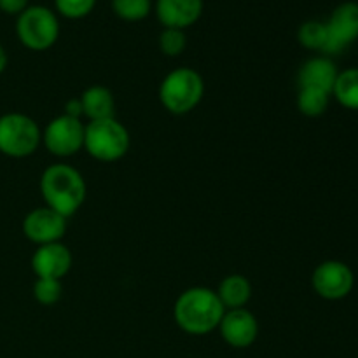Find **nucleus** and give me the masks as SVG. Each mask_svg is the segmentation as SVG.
<instances>
[{
	"label": "nucleus",
	"instance_id": "a211bd4d",
	"mask_svg": "<svg viewBox=\"0 0 358 358\" xmlns=\"http://www.w3.org/2000/svg\"><path fill=\"white\" fill-rule=\"evenodd\" d=\"M331 101V94L322 90H313V87H299L297 93V108L306 117H320L325 114Z\"/></svg>",
	"mask_w": 358,
	"mask_h": 358
},
{
	"label": "nucleus",
	"instance_id": "a878e982",
	"mask_svg": "<svg viewBox=\"0 0 358 358\" xmlns=\"http://www.w3.org/2000/svg\"><path fill=\"white\" fill-rule=\"evenodd\" d=\"M7 63H9V56H7V51L6 48H3L2 44H0V73L6 72L7 69Z\"/></svg>",
	"mask_w": 358,
	"mask_h": 358
},
{
	"label": "nucleus",
	"instance_id": "1a4fd4ad",
	"mask_svg": "<svg viewBox=\"0 0 358 358\" xmlns=\"http://www.w3.org/2000/svg\"><path fill=\"white\" fill-rule=\"evenodd\" d=\"M313 290L327 301H341L350 296L355 285V276L348 264L341 261H324L315 268L311 276Z\"/></svg>",
	"mask_w": 358,
	"mask_h": 358
},
{
	"label": "nucleus",
	"instance_id": "4be33fe9",
	"mask_svg": "<svg viewBox=\"0 0 358 358\" xmlns=\"http://www.w3.org/2000/svg\"><path fill=\"white\" fill-rule=\"evenodd\" d=\"M98 0H55V13L66 20H83L90 16Z\"/></svg>",
	"mask_w": 358,
	"mask_h": 358
},
{
	"label": "nucleus",
	"instance_id": "b1692460",
	"mask_svg": "<svg viewBox=\"0 0 358 358\" xmlns=\"http://www.w3.org/2000/svg\"><path fill=\"white\" fill-rule=\"evenodd\" d=\"M28 6L30 0H0V10L9 16H20Z\"/></svg>",
	"mask_w": 358,
	"mask_h": 358
},
{
	"label": "nucleus",
	"instance_id": "0eeeda50",
	"mask_svg": "<svg viewBox=\"0 0 358 358\" xmlns=\"http://www.w3.org/2000/svg\"><path fill=\"white\" fill-rule=\"evenodd\" d=\"M84 128L86 124L80 119L62 114L48 122L42 131V143L52 156L70 157L84 149Z\"/></svg>",
	"mask_w": 358,
	"mask_h": 358
},
{
	"label": "nucleus",
	"instance_id": "39448f33",
	"mask_svg": "<svg viewBox=\"0 0 358 358\" xmlns=\"http://www.w3.org/2000/svg\"><path fill=\"white\" fill-rule=\"evenodd\" d=\"M16 35L30 51H48L59 37L58 14L48 6H28L17 16Z\"/></svg>",
	"mask_w": 358,
	"mask_h": 358
},
{
	"label": "nucleus",
	"instance_id": "6ab92c4d",
	"mask_svg": "<svg viewBox=\"0 0 358 358\" xmlns=\"http://www.w3.org/2000/svg\"><path fill=\"white\" fill-rule=\"evenodd\" d=\"M152 0H112V10L115 16L128 23H136L149 17L152 13Z\"/></svg>",
	"mask_w": 358,
	"mask_h": 358
},
{
	"label": "nucleus",
	"instance_id": "6e6552de",
	"mask_svg": "<svg viewBox=\"0 0 358 358\" xmlns=\"http://www.w3.org/2000/svg\"><path fill=\"white\" fill-rule=\"evenodd\" d=\"M325 24H327V42L322 52L324 56L339 55L358 38V2L346 0L336 6Z\"/></svg>",
	"mask_w": 358,
	"mask_h": 358
},
{
	"label": "nucleus",
	"instance_id": "f8f14e48",
	"mask_svg": "<svg viewBox=\"0 0 358 358\" xmlns=\"http://www.w3.org/2000/svg\"><path fill=\"white\" fill-rule=\"evenodd\" d=\"M72 264V252L62 241L41 245L31 255V269L37 278L62 280L70 271Z\"/></svg>",
	"mask_w": 358,
	"mask_h": 358
},
{
	"label": "nucleus",
	"instance_id": "2eb2a0df",
	"mask_svg": "<svg viewBox=\"0 0 358 358\" xmlns=\"http://www.w3.org/2000/svg\"><path fill=\"white\" fill-rule=\"evenodd\" d=\"M79 98L80 103H83L84 115L90 121H101V119L115 117V100L108 87L91 86Z\"/></svg>",
	"mask_w": 358,
	"mask_h": 358
},
{
	"label": "nucleus",
	"instance_id": "f03ea898",
	"mask_svg": "<svg viewBox=\"0 0 358 358\" xmlns=\"http://www.w3.org/2000/svg\"><path fill=\"white\" fill-rule=\"evenodd\" d=\"M41 192L45 206L69 219L84 205L87 187L80 171L66 163H56L42 173Z\"/></svg>",
	"mask_w": 358,
	"mask_h": 358
},
{
	"label": "nucleus",
	"instance_id": "f3484780",
	"mask_svg": "<svg viewBox=\"0 0 358 358\" xmlns=\"http://www.w3.org/2000/svg\"><path fill=\"white\" fill-rule=\"evenodd\" d=\"M332 96L345 108L358 110V66L339 72L336 79Z\"/></svg>",
	"mask_w": 358,
	"mask_h": 358
},
{
	"label": "nucleus",
	"instance_id": "dca6fc26",
	"mask_svg": "<svg viewBox=\"0 0 358 358\" xmlns=\"http://www.w3.org/2000/svg\"><path fill=\"white\" fill-rule=\"evenodd\" d=\"M226 310H240L247 306L252 297V285L247 276L229 275L219 283L215 290Z\"/></svg>",
	"mask_w": 358,
	"mask_h": 358
},
{
	"label": "nucleus",
	"instance_id": "5701e85b",
	"mask_svg": "<svg viewBox=\"0 0 358 358\" xmlns=\"http://www.w3.org/2000/svg\"><path fill=\"white\" fill-rule=\"evenodd\" d=\"M157 42H159V49L163 55L175 58L187 48V35L184 30H177V28H163Z\"/></svg>",
	"mask_w": 358,
	"mask_h": 358
},
{
	"label": "nucleus",
	"instance_id": "423d86ee",
	"mask_svg": "<svg viewBox=\"0 0 358 358\" xmlns=\"http://www.w3.org/2000/svg\"><path fill=\"white\" fill-rule=\"evenodd\" d=\"M42 143L37 122L21 112L0 115V152L13 159L31 156Z\"/></svg>",
	"mask_w": 358,
	"mask_h": 358
},
{
	"label": "nucleus",
	"instance_id": "412c9836",
	"mask_svg": "<svg viewBox=\"0 0 358 358\" xmlns=\"http://www.w3.org/2000/svg\"><path fill=\"white\" fill-rule=\"evenodd\" d=\"M63 296L62 280L37 278L34 283V297L42 306H52Z\"/></svg>",
	"mask_w": 358,
	"mask_h": 358
},
{
	"label": "nucleus",
	"instance_id": "ddd939ff",
	"mask_svg": "<svg viewBox=\"0 0 358 358\" xmlns=\"http://www.w3.org/2000/svg\"><path fill=\"white\" fill-rule=\"evenodd\" d=\"M205 0H156L154 13L164 28L185 30L201 17Z\"/></svg>",
	"mask_w": 358,
	"mask_h": 358
},
{
	"label": "nucleus",
	"instance_id": "9b49d317",
	"mask_svg": "<svg viewBox=\"0 0 358 358\" xmlns=\"http://www.w3.org/2000/svg\"><path fill=\"white\" fill-rule=\"evenodd\" d=\"M220 336L233 348H248L259 336V322L247 308L226 310L219 325Z\"/></svg>",
	"mask_w": 358,
	"mask_h": 358
},
{
	"label": "nucleus",
	"instance_id": "7ed1b4c3",
	"mask_svg": "<svg viewBox=\"0 0 358 358\" xmlns=\"http://www.w3.org/2000/svg\"><path fill=\"white\" fill-rule=\"evenodd\" d=\"M205 94V80L201 73L189 66L171 70L159 86V100L168 112L185 115L194 110Z\"/></svg>",
	"mask_w": 358,
	"mask_h": 358
},
{
	"label": "nucleus",
	"instance_id": "aec40b11",
	"mask_svg": "<svg viewBox=\"0 0 358 358\" xmlns=\"http://www.w3.org/2000/svg\"><path fill=\"white\" fill-rule=\"evenodd\" d=\"M297 41L310 51H320L327 42V24L325 21L308 20L297 30Z\"/></svg>",
	"mask_w": 358,
	"mask_h": 358
},
{
	"label": "nucleus",
	"instance_id": "20e7f679",
	"mask_svg": "<svg viewBox=\"0 0 358 358\" xmlns=\"http://www.w3.org/2000/svg\"><path fill=\"white\" fill-rule=\"evenodd\" d=\"M129 133L115 117L90 121L84 128V149L101 163L122 159L129 150Z\"/></svg>",
	"mask_w": 358,
	"mask_h": 358
},
{
	"label": "nucleus",
	"instance_id": "9d476101",
	"mask_svg": "<svg viewBox=\"0 0 358 358\" xmlns=\"http://www.w3.org/2000/svg\"><path fill=\"white\" fill-rule=\"evenodd\" d=\"M23 233L31 243L48 245L58 243L66 233V217L55 212L49 206L34 208L23 219Z\"/></svg>",
	"mask_w": 358,
	"mask_h": 358
},
{
	"label": "nucleus",
	"instance_id": "f257e3e1",
	"mask_svg": "<svg viewBox=\"0 0 358 358\" xmlns=\"http://www.w3.org/2000/svg\"><path fill=\"white\" fill-rule=\"evenodd\" d=\"M226 308L215 290L206 287H192L184 290L175 301V324L191 336H205L217 331Z\"/></svg>",
	"mask_w": 358,
	"mask_h": 358
},
{
	"label": "nucleus",
	"instance_id": "4468645a",
	"mask_svg": "<svg viewBox=\"0 0 358 358\" xmlns=\"http://www.w3.org/2000/svg\"><path fill=\"white\" fill-rule=\"evenodd\" d=\"M338 76V66L329 56H313L301 65L297 80L299 87H313L332 94Z\"/></svg>",
	"mask_w": 358,
	"mask_h": 358
},
{
	"label": "nucleus",
	"instance_id": "393cba45",
	"mask_svg": "<svg viewBox=\"0 0 358 358\" xmlns=\"http://www.w3.org/2000/svg\"><path fill=\"white\" fill-rule=\"evenodd\" d=\"M65 115H70V117L80 119L84 115L83 112V103H80V98H70L65 103Z\"/></svg>",
	"mask_w": 358,
	"mask_h": 358
}]
</instances>
